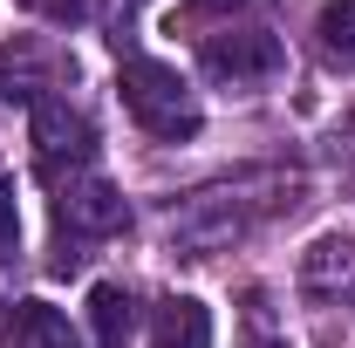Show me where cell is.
<instances>
[{
  "mask_svg": "<svg viewBox=\"0 0 355 348\" xmlns=\"http://www.w3.org/2000/svg\"><path fill=\"white\" fill-rule=\"evenodd\" d=\"M294 205H301V177L280 164H253V171L212 177L191 198H178L164 212V239L178 246V260H212L225 246H239L253 225L294 212Z\"/></svg>",
  "mask_w": 355,
  "mask_h": 348,
  "instance_id": "1",
  "label": "cell"
},
{
  "mask_svg": "<svg viewBox=\"0 0 355 348\" xmlns=\"http://www.w3.org/2000/svg\"><path fill=\"white\" fill-rule=\"evenodd\" d=\"M116 96H123V110H130L137 130L164 137V143H184V137H198V123H205L191 82L178 76L171 62H150V55H130V62L116 69Z\"/></svg>",
  "mask_w": 355,
  "mask_h": 348,
  "instance_id": "2",
  "label": "cell"
},
{
  "mask_svg": "<svg viewBox=\"0 0 355 348\" xmlns=\"http://www.w3.org/2000/svg\"><path fill=\"white\" fill-rule=\"evenodd\" d=\"M28 143H35V171L48 184H62V177L76 171H96V123H89V110L76 96H48L28 110Z\"/></svg>",
  "mask_w": 355,
  "mask_h": 348,
  "instance_id": "3",
  "label": "cell"
},
{
  "mask_svg": "<svg viewBox=\"0 0 355 348\" xmlns=\"http://www.w3.org/2000/svg\"><path fill=\"white\" fill-rule=\"evenodd\" d=\"M123 225H130V198H123L103 171H76V177L55 184V232H62V246L116 239Z\"/></svg>",
  "mask_w": 355,
  "mask_h": 348,
  "instance_id": "4",
  "label": "cell"
},
{
  "mask_svg": "<svg viewBox=\"0 0 355 348\" xmlns=\"http://www.w3.org/2000/svg\"><path fill=\"white\" fill-rule=\"evenodd\" d=\"M69 82H76V55H62L42 35H14L7 42V55H0V103L35 110L48 96H69Z\"/></svg>",
  "mask_w": 355,
  "mask_h": 348,
  "instance_id": "5",
  "label": "cell"
},
{
  "mask_svg": "<svg viewBox=\"0 0 355 348\" xmlns=\"http://www.w3.org/2000/svg\"><path fill=\"white\" fill-rule=\"evenodd\" d=\"M198 62H205V76L219 89H260V82L280 76L287 48H280V35H266V28H225V35H205Z\"/></svg>",
  "mask_w": 355,
  "mask_h": 348,
  "instance_id": "6",
  "label": "cell"
},
{
  "mask_svg": "<svg viewBox=\"0 0 355 348\" xmlns=\"http://www.w3.org/2000/svg\"><path fill=\"white\" fill-rule=\"evenodd\" d=\"M294 287L308 307H349L355 301V239L349 232H321L308 253L294 260Z\"/></svg>",
  "mask_w": 355,
  "mask_h": 348,
  "instance_id": "7",
  "label": "cell"
},
{
  "mask_svg": "<svg viewBox=\"0 0 355 348\" xmlns=\"http://www.w3.org/2000/svg\"><path fill=\"white\" fill-rule=\"evenodd\" d=\"M7 348H83V335H76V321L55 301H14V314H7Z\"/></svg>",
  "mask_w": 355,
  "mask_h": 348,
  "instance_id": "8",
  "label": "cell"
},
{
  "mask_svg": "<svg viewBox=\"0 0 355 348\" xmlns=\"http://www.w3.org/2000/svg\"><path fill=\"white\" fill-rule=\"evenodd\" d=\"M137 328V294L123 280H96L89 287V348H123Z\"/></svg>",
  "mask_w": 355,
  "mask_h": 348,
  "instance_id": "9",
  "label": "cell"
},
{
  "mask_svg": "<svg viewBox=\"0 0 355 348\" xmlns=\"http://www.w3.org/2000/svg\"><path fill=\"white\" fill-rule=\"evenodd\" d=\"M150 348H212V314L191 294H171L150 314Z\"/></svg>",
  "mask_w": 355,
  "mask_h": 348,
  "instance_id": "10",
  "label": "cell"
},
{
  "mask_svg": "<svg viewBox=\"0 0 355 348\" xmlns=\"http://www.w3.org/2000/svg\"><path fill=\"white\" fill-rule=\"evenodd\" d=\"M239 348H294L287 342V314L273 307L266 287H246L239 294Z\"/></svg>",
  "mask_w": 355,
  "mask_h": 348,
  "instance_id": "11",
  "label": "cell"
},
{
  "mask_svg": "<svg viewBox=\"0 0 355 348\" xmlns=\"http://www.w3.org/2000/svg\"><path fill=\"white\" fill-rule=\"evenodd\" d=\"M314 48L328 69H355V0H328L314 14Z\"/></svg>",
  "mask_w": 355,
  "mask_h": 348,
  "instance_id": "12",
  "label": "cell"
},
{
  "mask_svg": "<svg viewBox=\"0 0 355 348\" xmlns=\"http://www.w3.org/2000/svg\"><path fill=\"white\" fill-rule=\"evenodd\" d=\"M21 260V205H14V177L0 171V266Z\"/></svg>",
  "mask_w": 355,
  "mask_h": 348,
  "instance_id": "13",
  "label": "cell"
},
{
  "mask_svg": "<svg viewBox=\"0 0 355 348\" xmlns=\"http://www.w3.org/2000/svg\"><path fill=\"white\" fill-rule=\"evenodd\" d=\"M28 14H42V21H83L96 0H21Z\"/></svg>",
  "mask_w": 355,
  "mask_h": 348,
  "instance_id": "14",
  "label": "cell"
},
{
  "mask_svg": "<svg viewBox=\"0 0 355 348\" xmlns=\"http://www.w3.org/2000/svg\"><path fill=\"white\" fill-rule=\"evenodd\" d=\"M198 14H239V7H253V0H191Z\"/></svg>",
  "mask_w": 355,
  "mask_h": 348,
  "instance_id": "15",
  "label": "cell"
},
{
  "mask_svg": "<svg viewBox=\"0 0 355 348\" xmlns=\"http://www.w3.org/2000/svg\"><path fill=\"white\" fill-rule=\"evenodd\" d=\"M0 314H14V301H7V280H0Z\"/></svg>",
  "mask_w": 355,
  "mask_h": 348,
  "instance_id": "16",
  "label": "cell"
},
{
  "mask_svg": "<svg viewBox=\"0 0 355 348\" xmlns=\"http://www.w3.org/2000/svg\"><path fill=\"white\" fill-rule=\"evenodd\" d=\"M349 177H355V157H349Z\"/></svg>",
  "mask_w": 355,
  "mask_h": 348,
  "instance_id": "17",
  "label": "cell"
}]
</instances>
